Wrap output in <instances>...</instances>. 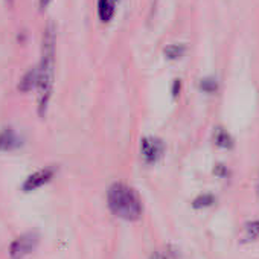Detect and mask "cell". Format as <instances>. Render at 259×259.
<instances>
[{
    "label": "cell",
    "mask_w": 259,
    "mask_h": 259,
    "mask_svg": "<svg viewBox=\"0 0 259 259\" xmlns=\"http://www.w3.org/2000/svg\"><path fill=\"white\" fill-rule=\"evenodd\" d=\"M55 174H57L55 166H45L41 169H37L31 176H28L26 180L22 183V191L23 192H34V191L46 186L49 182H52Z\"/></svg>",
    "instance_id": "cell-4"
},
{
    "label": "cell",
    "mask_w": 259,
    "mask_h": 259,
    "mask_svg": "<svg viewBox=\"0 0 259 259\" xmlns=\"http://www.w3.org/2000/svg\"><path fill=\"white\" fill-rule=\"evenodd\" d=\"M57 55V28L54 22H48L43 35V48H41V60L37 64V85L38 90V104L37 111L41 117H45L49 101L54 90V78H55V57Z\"/></svg>",
    "instance_id": "cell-1"
},
{
    "label": "cell",
    "mask_w": 259,
    "mask_h": 259,
    "mask_svg": "<svg viewBox=\"0 0 259 259\" xmlns=\"http://www.w3.org/2000/svg\"><path fill=\"white\" fill-rule=\"evenodd\" d=\"M116 0H98V16L102 22L111 20L114 16Z\"/></svg>",
    "instance_id": "cell-8"
},
{
    "label": "cell",
    "mask_w": 259,
    "mask_h": 259,
    "mask_svg": "<svg viewBox=\"0 0 259 259\" xmlns=\"http://www.w3.org/2000/svg\"><path fill=\"white\" fill-rule=\"evenodd\" d=\"M242 242H253L259 238V220H251L244 224Z\"/></svg>",
    "instance_id": "cell-10"
},
{
    "label": "cell",
    "mask_w": 259,
    "mask_h": 259,
    "mask_svg": "<svg viewBox=\"0 0 259 259\" xmlns=\"http://www.w3.org/2000/svg\"><path fill=\"white\" fill-rule=\"evenodd\" d=\"M37 85V66L31 67L19 81V90L20 92H31Z\"/></svg>",
    "instance_id": "cell-9"
},
{
    "label": "cell",
    "mask_w": 259,
    "mask_h": 259,
    "mask_svg": "<svg viewBox=\"0 0 259 259\" xmlns=\"http://www.w3.org/2000/svg\"><path fill=\"white\" fill-rule=\"evenodd\" d=\"M141 154H142V159L153 165V163H157L163 154H165V144L162 139L159 138H154V136H147L142 139L141 142Z\"/></svg>",
    "instance_id": "cell-5"
},
{
    "label": "cell",
    "mask_w": 259,
    "mask_h": 259,
    "mask_svg": "<svg viewBox=\"0 0 259 259\" xmlns=\"http://www.w3.org/2000/svg\"><path fill=\"white\" fill-rule=\"evenodd\" d=\"M49 4H51V0H38V7H40V10H45Z\"/></svg>",
    "instance_id": "cell-17"
},
{
    "label": "cell",
    "mask_w": 259,
    "mask_h": 259,
    "mask_svg": "<svg viewBox=\"0 0 259 259\" xmlns=\"http://www.w3.org/2000/svg\"><path fill=\"white\" fill-rule=\"evenodd\" d=\"M213 203H215V197L212 194H200L198 197L194 198L192 207L194 209H206V207H210Z\"/></svg>",
    "instance_id": "cell-12"
},
{
    "label": "cell",
    "mask_w": 259,
    "mask_h": 259,
    "mask_svg": "<svg viewBox=\"0 0 259 259\" xmlns=\"http://www.w3.org/2000/svg\"><path fill=\"white\" fill-rule=\"evenodd\" d=\"M213 144L215 147L221 148V150H230L233 147V138L230 136V133L223 126H217L213 130Z\"/></svg>",
    "instance_id": "cell-6"
},
{
    "label": "cell",
    "mask_w": 259,
    "mask_h": 259,
    "mask_svg": "<svg viewBox=\"0 0 259 259\" xmlns=\"http://www.w3.org/2000/svg\"><path fill=\"white\" fill-rule=\"evenodd\" d=\"M227 168L226 166H223V165H217L215 166V169H213V174L215 176H218V177H227Z\"/></svg>",
    "instance_id": "cell-14"
},
{
    "label": "cell",
    "mask_w": 259,
    "mask_h": 259,
    "mask_svg": "<svg viewBox=\"0 0 259 259\" xmlns=\"http://www.w3.org/2000/svg\"><path fill=\"white\" fill-rule=\"evenodd\" d=\"M185 51H186V46L183 43H174V45H168L163 52H165L166 58L177 60V58H180L185 54Z\"/></svg>",
    "instance_id": "cell-11"
},
{
    "label": "cell",
    "mask_w": 259,
    "mask_h": 259,
    "mask_svg": "<svg viewBox=\"0 0 259 259\" xmlns=\"http://www.w3.org/2000/svg\"><path fill=\"white\" fill-rule=\"evenodd\" d=\"M180 85H182L180 79H174V82H172V96H174V98L179 96V93H180Z\"/></svg>",
    "instance_id": "cell-15"
},
{
    "label": "cell",
    "mask_w": 259,
    "mask_h": 259,
    "mask_svg": "<svg viewBox=\"0 0 259 259\" xmlns=\"http://www.w3.org/2000/svg\"><path fill=\"white\" fill-rule=\"evenodd\" d=\"M17 147V136L11 128H5L0 132V153L8 151Z\"/></svg>",
    "instance_id": "cell-7"
},
{
    "label": "cell",
    "mask_w": 259,
    "mask_h": 259,
    "mask_svg": "<svg viewBox=\"0 0 259 259\" xmlns=\"http://www.w3.org/2000/svg\"><path fill=\"white\" fill-rule=\"evenodd\" d=\"M200 87H201L203 92H209V93L215 92L217 90V81L213 78H204V79H201Z\"/></svg>",
    "instance_id": "cell-13"
},
{
    "label": "cell",
    "mask_w": 259,
    "mask_h": 259,
    "mask_svg": "<svg viewBox=\"0 0 259 259\" xmlns=\"http://www.w3.org/2000/svg\"><path fill=\"white\" fill-rule=\"evenodd\" d=\"M107 206L110 212L123 221H138L144 213V204L130 185L116 182L107 189Z\"/></svg>",
    "instance_id": "cell-2"
},
{
    "label": "cell",
    "mask_w": 259,
    "mask_h": 259,
    "mask_svg": "<svg viewBox=\"0 0 259 259\" xmlns=\"http://www.w3.org/2000/svg\"><path fill=\"white\" fill-rule=\"evenodd\" d=\"M150 259H168L163 253H160V251H154L151 256H150Z\"/></svg>",
    "instance_id": "cell-16"
},
{
    "label": "cell",
    "mask_w": 259,
    "mask_h": 259,
    "mask_svg": "<svg viewBox=\"0 0 259 259\" xmlns=\"http://www.w3.org/2000/svg\"><path fill=\"white\" fill-rule=\"evenodd\" d=\"M40 242V235L35 230H29V232H23L22 235H19L8 248L10 257L11 259H23L28 254H31L37 245Z\"/></svg>",
    "instance_id": "cell-3"
}]
</instances>
